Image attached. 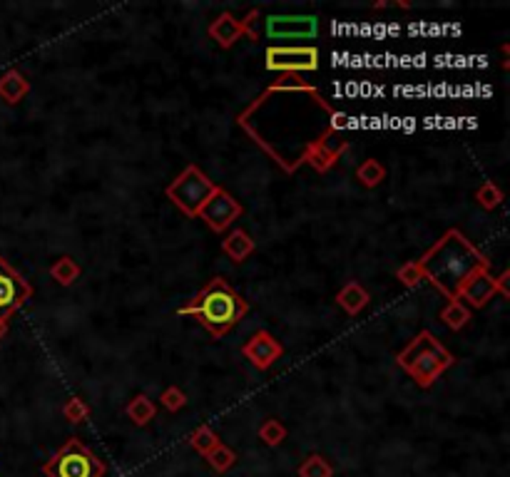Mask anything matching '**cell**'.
I'll use <instances>...</instances> for the list:
<instances>
[{"label": "cell", "instance_id": "7a4b0ae2", "mask_svg": "<svg viewBox=\"0 0 510 477\" xmlns=\"http://www.w3.org/2000/svg\"><path fill=\"white\" fill-rule=\"evenodd\" d=\"M419 266L426 281H431L448 301H455L465 281L480 271H490V259L480 254L478 246L460 229H448L421 256Z\"/></svg>", "mask_w": 510, "mask_h": 477}, {"label": "cell", "instance_id": "30bf717a", "mask_svg": "<svg viewBox=\"0 0 510 477\" xmlns=\"http://www.w3.org/2000/svg\"><path fill=\"white\" fill-rule=\"evenodd\" d=\"M242 212H244V207L239 204V199L232 197L227 189L217 187V192L204 202V207L199 209L197 217L215 234H225L242 217Z\"/></svg>", "mask_w": 510, "mask_h": 477}, {"label": "cell", "instance_id": "52a82bcc", "mask_svg": "<svg viewBox=\"0 0 510 477\" xmlns=\"http://www.w3.org/2000/svg\"><path fill=\"white\" fill-rule=\"evenodd\" d=\"M261 30L256 38L271 40V45H281L284 40H314L319 35V18L317 16H266L264 21H256Z\"/></svg>", "mask_w": 510, "mask_h": 477}, {"label": "cell", "instance_id": "5b68a950", "mask_svg": "<svg viewBox=\"0 0 510 477\" xmlns=\"http://www.w3.org/2000/svg\"><path fill=\"white\" fill-rule=\"evenodd\" d=\"M45 477H105L108 467L77 437L65 440L42 465Z\"/></svg>", "mask_w": 510, "mask_h": 477}, {"label": "cell", "instance_id": "ac0fdd59", "mask_svg": "<svg viewBox=\"0 0 510 477\" xmlns=\"http://www.w3.org/2000/svg\"><path fill=\"white\" fill-rule=\"evenodd\" d=\"M125 413H128V418L135 423V425H147V423L154 420V415H157V406H154V401L149 396H144V393H137V396L132 398V401L128 403V408H125Z\"/></svg>", "mask_w": 510, "mask_h": 477}, {"label": "cell", "instance_id": "277c9868", "mask_svg": "<svg viewBox=\"0 0 510 477\" xmlns=\"http://www.w3.org/2000/svg\"><path fill=\"white\" fill-rule=\"evenodd\" d=\"M396 363L411 376V381L419 388H431L453 366L455 355L431 331H421L416 338H411L406 348L398 350Z\"/></svg>", "mask_w": 510, "mask_h": 477}, {"label": "cell", "instance_id": "cb8c5ba5", "mask_svg": "<svg viewBox=\"0 0 510 477\" xmlns=\"http://www.w3.org/2000/svg\"><path fill=\"white\" fill-rule=\"evenodd\" d=\"M220 435H217L215 430H212L210 425H199L194 432H189V445L194 447V450L199 452V455H207V452H212L217 445H220Z\"/></svg>", "mask_w": 510, "mask_h": 477}, {"label": "cell", "instance_id": "484cf974", "mask_svg": "<svg viewBox=\"0 0 510 477\" xmlns=\"http://www.w3.org/2000/svg\"><path fill=\"white\" fill-rule=\"evenodd\" d=\"M62 418H65L70 425H82V423L90 418V406H87L80 396L67 398L65 406H62Z\"/></svg>", "mask_w": 510, "mask_h": 477}, {"label": "cell", "instance_id": "7c38bea8", "mask_svg": "<svg viewBox=\"0 0 510 477\" xmlns=\"http://www.w3.org/2000/svg\"><path fill=\"white\" fill-rule=\"evenodd\" d=\"M242 355H244L256 371H269L281 355H284V345H281L279 338L271 335L269 331L259 328L246 338L244 345H242Z\"/></svg>", "mask_w": 510, "mask_h": 477}, {"label": "cell", "instance_id": "4fadbf2b", "mask_svg": "<svg viewBox=\"0 0 510 477\" xmlns=\"http://www.w3.org/2000/svg\"><path fill=\"white\" fill-rule=\"evenodd\" d=\"M495 294H498L495 276L490 274V271H480V274H475L473 279H468L463 284V289H460V294H458V301L473 311V309H483Z\"/></svg>", "mask_w": 510, "mask_h": 477}, {"label": "cell", "instance_id": "d6986e66", "mask_svg": "<svg viewBox=\"0 0 510 477\" xmlns=\"http://www.w3.org/2000/svg\"><path fill=\"white\" fill-rule=\"evenodd\" d=\"M50 276H52V281L55 284H60V286H72L77 279L82 276V266L77 264L72 256H57L55 261H52V266H50Z\"/></svg>", "mask_w": 510, "mask_h": 477}, {"label": "cell", "instance_id": "5bb4252c", "mask_svg": "<svg viewBox=\"0 0 510 477\" xmlns=\"http://www.w3.org/2000/svg\"><path fill=\"white\" fill-rule=\"evenodd\" d=\"M346 147H348V139L344 137V132L332 134V137L319 142L312 152L306 154L304 164H309V167L317 169V172H329L332 167H336L339 157L346 152Z\"/></svg>", "mask_w": 510, "mask_h": 477}, {"label": "cell", "instance_id": "ffe728a7", "mask_svg": "<svg viewBox=\"0 0 510 477\" xmlns=\"http://www.w3.org/2000/svg\"><path fill=\"white\" fill-rule=\"evenodd\" d=\"M470 318H473V316H470V309L465 304H460L458 299L448 301V306L441 311V321H443V326H446V328H450V331L465 328V326L470 323Z\"/></svg>", "mask_w": 510, "mask_h": 477}, {"label": "cell", "instance_id": "9a60e30c", "mask_svg": "<svg viewBox=\"0 0 510 477\" xmlns=\"http://www.w3.org/2000/svg\"><path fill=\"white\" fill-rule=\"evenodd\" d=\"M222 251H225L227 259H232L234 264H244L256 251V244L244 229H232V234H227V236L222 238Z\"/></svg>", "mask_w": 510, "mask_h": 477}, {"label": "cell", "instance_id": "8992f818", "mask_svg": "<svg viewBox=\"0 0 510 477\" xmlns=\"http://www.w3.org/2000/svg\"><path fill=\"white\" fill-rule=\"evenodd\" d=\"M217 187H220V184L212 182L197 164H189V167H184L182 172L167 184L164 194H167V199L182 214L197 217L199 209L204 207V202L217 192Z\"/></svg>", "mask_w": 510, "mask_h": 477}, {"label": "cell", "instance_id": "603a6c76", "mask_svg": "<svg viewBox=\"0 0 510 477\" xmlns=\"http://www.w3.org/2000/svg\"><path fill=\"white\" fill-rule=\"evenodd\" d=\"M296 472H299V477H334L332 462H329L324 455H319V452L306 457Z\"/></svg>", "mask_w": 510, "mask_h": 477}, {"label": "cell", "instance_id": "ba28073f", "mask_svg": "<svg viewBox=\"0 0 510 477\" xmlns=\"http://www.w3.org/2000/svg\"><path fill=\"white\" fill-rule=\"evenodd\" d=\"M264 65L269 72L301 75L319 70V47L314 45H269L264 52Z\"/></svg>", "mask_w": 510, "mask_h": 477}, {"label": "cell", "instance_id": "8fae6325", "mask_svg": "<svg viewBox=\"0 0 510 477\" xmlns=\"http://www.w3.org/2000/svg\"><path fill=\"white\" fill-rule=\"evenodd\" d=\"M30 296L33 286L6 259H0V321H8L16 311H21Z\"/></svg>", "mask_w": 510, "mask_h": 477}, {"label": "cell", "instance_id": "f1b7e54d", "mask_svg": "<svg viewBox=\"0 0 510 477\" xmlns=\"http://www.w3.org/2000/svg\"><path fill=\"white\" fill-rule=\"evenodd\" d=\"M159 403H162L164 408H167L169 413H177L182 410L184 406H187V393L182 391L179 386H169L162 391V396H159Z\"/></svg>", "mask_w": 510, "mask_h": 477}, {"label": "cell", "instance_id": "6da1fadb", "mask_svg": "<svg viewBox=\"0 0 510 477\" xmlns=\"http://www.w3.org/2000/svg\"><path fill=\"white\" fill-rule=\"evenodd\" d=\"M237 122L284 172H296L319 142L344 132L346 115L334 110L301 75H281Z\"/></svg>", "mask_w": 510, "mask_h": 477}, {"label": "cell", "instance_id": "7402d4cb", "mask_svg": "<svg viewBox=\"0 0 510 477\" xmlns=\"http://www.w3.org/2000/svg\"><path fill=\"white\" fill-rule=\"evenodd\" d=\"M473 199L478 202V207H483L485 212H493V209H498L500 204H503V199H505V194H503V189L498 187L495 182H483L478 189L473 192Z\"/></svg>", "mask_w": 510, "mask_h": 477}, {"label": "cell", "instance_id": "e0dca14e", "mask_svg": "<svg viewBox=\"0 0 510 477\" xmlns=\"http://www.w3.org/2000/svg\"><path fill=\"white\" fill-rule=\"evenodd\" d=\"M30 92V80L21 70H8L0 75V100L6 105H18Z\"/></svg>", "mask_w": 510, "mask_h": 477}, {"label": "cell", "instance_id": "83f0119b", "mask_svg": "<svg viewBox=\"0 0 510 477\" xmlns=\"http://www.w3.org/2000/svg\"><path fill=\"white\" fill-rule=\"evenodd\" d=\"M396 279L401 281L403 286H408V289H416L421 281H426L424 279V271H421V266H419V259L398 266V269H396Z\"/></svg>", "mask_w": 510, "mask_h": 477}, {"label": "cell", "instance_id": "3957f363", "mask_svg": "<svg viewBox=\"0 0 510 477\" xmlns=\"http://www.w3.org/2000/svg\"><path fill=\"white\" fill-rule=\"evenodd\" d=\"M246 311H249V304L242 299L239 291L232 289V284L227 279L215 276V279L207 281L177 314L192 316V318H197L215 338H222V335H227L232 328H237V323L244 318Z\"/></svg>", "mask_w": 510, "mask_h": 477}, {"label": "cell", "instance_id": "9c48e42d", "mask_svg": "<svg viewBox=\"0 0 510 477\" xmlns=\"http://www.w3.org/2000/svg\"><path fill=\"white\" fill-rule=\"evenodd\" d=\"M259 16H261L259 8L246 13V18H237L234 13L225 11L210 23V30L207 33H210L212 40L220 47H225V50H230L242 38H249V40L256 42V21H259Z\"/></svg>", "mask_w": 510, "mask_h": 477}, {"label": "cell", "instance_id": "4316f807", "mask_svg": "<svg viewBox=\"0 0 510 477\" xmlns=\"http://www.w3.org/2000/svg\"><path fill=\"white\" fill-rule=\"evenodd\" d=\"M204 457H207V462H210L212 470H217V472H227L237 462V452L232 450V447H227L225 442H220L215 450L207 452Z\"/></svg>", "mask_w": 510, "mask_h": 477}, {"label": "cell", "instance_id": "44dd1931", "mask_svg": "<svg viewBox=\"0 0 510 477\" xmlns=\"http://www.w3.org/2000/svg\"><path fill=\"white\" fill-rule=\"evenodd\" d=\"M356 179H358V184L361 187H366V189H376L378 184L386 179V167H383L378 159H363L361 164L356 167Z\"/></svg>", "mask_w": 510, "mask_h": 477}, {"label": "cell", "instance_id": "d4e9b609", "mask_svg": "<svg viewBox=\"0 0 510 477\" xmlns=\"http://www.w3.org/2000/svg\"><path fill=\"white\" fill-rule=\"evenodd\" d=\"M256 435H259V440L264 442V445H281L286 437V425L279 420V418H266L264 423L259 425V430H256Z\"/></svg>", "mask_w": 510, "mask_h": 477}, {"label": "cell", "instance_id": "f546056e", "mask_svg": "<svg viewBox=\"0 0 510 477\" xmlns=\"http://www.w3.org/2000/svg\"><path fill=\"white\" fill-rule=\"evenodd\" d=\"M508 281H510V274L508 271H503L500 276H495V286H498V294L503 296V299H508L510 296V286H508Z\"/></svg>", "mask_w": 510, "mask_h": 477}, {"label": "cell", "instance_id": "4dcf8cb0", "mask_svg": "<svg viewBox=\"0 0 510 477\" xmlns=\"http://www.w3.org/2000/svg\"><path fill=\"white\" fill-rule=\"evenodd\" d=\"M6 333H8V321H0V340H3Z\"/></svg>", "mask_w": 510, "mask_h": 477}, {"label": "cell", "instance_id": "2e32d148", "mask_svg": "<svg viewBox=\"0 0 510 477\" xmlns=\"http://www.w3.org/2000/svg\"><path fill=\"white\" fill-rule=\"evenodd\" d=\"M368 301H371V294H368L361 281H348L336 294V304L341 306L348 316H358L368 306Z\"/></svg>", "mask_w": 510, "mask_h": 477}]
</instances>
